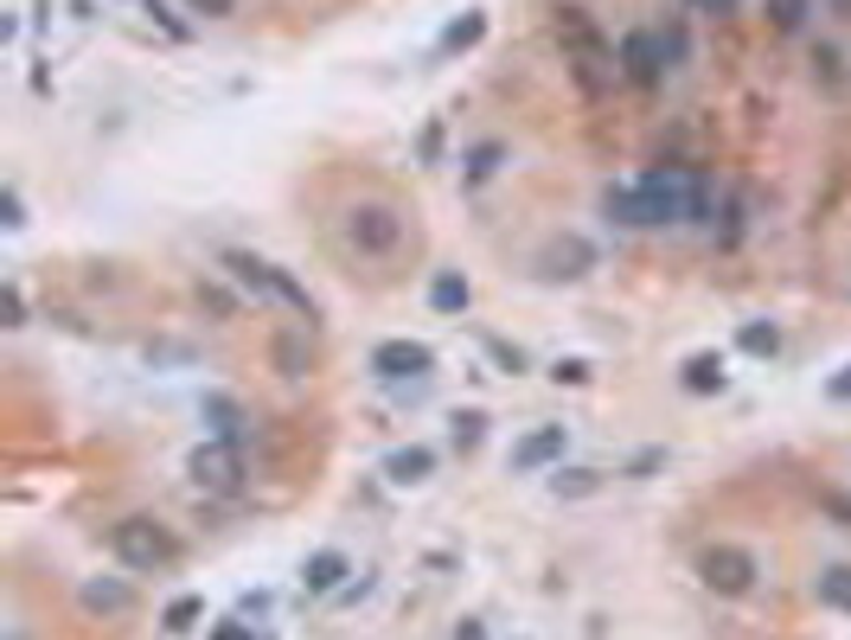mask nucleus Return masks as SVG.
Here are the masks:
<instances>
[{
    "label": "nucleus",
    "mask_w": 851,
    "mask_h": 640,
    "mask_svg": "<svg viewBox=\"0 0 851 640\" xmlns=\"http://www.w3.org/2000/svg\"><path fill=\"white\" fill-rule=\"evenodd\" d=\"M634 192H640V224H711V186L692 167H647Z\"/></svg>",
    "instance_id": "1"
},
{
    "label": "nucleus",
    "mask_w": 851,
    "mask_h": 640,
    "mask_svg": "<svg viewBox=\"0 0 851 640\" xmlns=\"http://www.w3.org/2000/svg\"><path fill=\"white\" fill-rule=\"evenodd\" d=\"M685 59V32H653V27H634L621 39V52H614V71L634 84V91H660L666 84V71Z\"/></svg>",
    "instance_id": "2"
},
{
    "label": "nucleus",
    "mask_w": 851,
    "mask_h": 640,
    "mask_svg": "<svg viewBox=\"0 0 851 640\" xmlns=\"http://www.w3.org/2000/svg\"><path fill=\"white\" fill-rule=\"evenodd\" d=\"M109 550H116L122 570H141V577L180 564V538L160 518H122V525H109Z\"/></svg>",
    "instance_id": "3"
},
{
    "label": "nucleus",
    "mask_w": 851,
    "mask_h": 640,
    "mask_svg": "<svg viewBox=\"0 0 851 640\" xmlns=\"http://www.w3.org/2000/svg\"><path fill=\"white\" fill-rule=\"evenodd\" d=\"M346 244L359 250V256H371V263H385V256L403 250V218L391 206H353L346 212Z\"/></svg>",
    "instance_id": "4"
},
{
    "label": "nucleus",
    "mask_w": 851,
    "mask_h": 640,
    "mask_svg": "<svg viewBox=\"0 0 851 640\" xmlns=\"http://www.w3.org/2000/svg\"><path fill=\"white\" fill-rule=\"evenodd\" d=\"M698 577H704V589H717V596H749L756 577H761V564L743 545H711L698 557Z\"/></svg>",
    "instance_id": "5"
},
{
    "label": "nucleus",
    "mask_w": 851,
    "mask_h": 640,
    "mask_svg": "<svg viewBox=\"0 0 851 640\" xmlns=\"http://www.w3.org/2000/svg\"><path fill=\"white\" fill-rule=\"evenodd\" d=\"M557 39H564V52H570V64H577L582 91H602L596 64H602L608 52H602V32L589 27V13H582V7H564V13H557Z\"/></svg>",
    "instance_id": "6"
},
{
    "label": "nucleus",
    "mask_w": 851,
    "mask_h": 640,
    "mask_svg": "<svg viewBox=\"0 0 851 640\" xmlns=\"http://www.w3.org/2000/svg\"><path fill=\"white\" fill-rule=\"evenodd\" d=\"M435 366V353H429L423 339H385V346H371V371L385 378V385H403V378H423Z\"/></svg>",
    "instance_id": "7"
},
{
    "label": "nucleus",
    "mask_w": 851,
    "mask_h": 640,
    "mask_svg": "<svg viewBox=\"0 0 851 640\" xmlns=\"http://www.w3.org/2000/svg\"><path fill=\"white\" fill-rule=\"evenodd\" d=\"M550 461H564V423H545V429H532L525 442H513V474H538Z\"/></svg>",
    "instance_id": "8"
},
{
    "label": "nucleus",
    "mask_w": 851,
    "mask_h": 640,
    "mask_svg": "<svg viewBox=\"0 0 851 640\" xmlns=\"http://www.w3.org/2000/svg\"><path fill=\"white\" fill-rule=\"evenodd\" d=\"M192 481L199 487H238V449L231 442H206V449H192Z\"/></svg>",
    "instance_id": "9"
},
{
    "label": "nucleus",
    "mask_w": 851,
    "mask_h": 640,
    "mask_svg": "<svg viewBox=\"0 0 851 640\" xmlns=\"http://www.w3.org/2000/svg\"><path fill=\"white\" fill-rule=\"evenodd\" d=\"M346 577H353L346 550H314V557L302 564V589H307V596H339V589H346Z\"/></svg>",
    "instance_id": "10"
},
{
    "label": "nucleus",
    "mask_w": 851,
    "mask_h": 640,
    "mask_svg": "<svg viewBox=\"0 0 851 640\" xmlns=\"http://www.w3.org/2000/svg\"><path fill=\"white\" fill-rule=\"evenodd\" d=\"M435 474V455H429L423 442H410V449H391L385 455V481L391 487H417V481H429Z\"/></svg>",
    "instance_id": "11"
},
{
    "label": "nucleus",
    "mask_w": 851,
    "mask_h": 640,
    "mask_svg": "<svg viewBox=\"0 0 851 640\" xmlns=\"http://www.w3.org/2000/svg\"><path fill=\"white\" fill-rule=\"evenodd\" d=\"M218 263H224V270L238 275L243 288H256V295H275V263H263V256H250V250H224Z\"/></svg>",
    "instance_id": "12"
},
{
    "label": "nucleus",
    "mask_w": 851,
    "mask_h": 640,
    "mask_svg": "<svg viewBox=\"0 0 851 640\" xmlns=\"http://www.w3.org/2000/svg\"><path fill=\"white\" fill-rule=\"evenodd\" d=\"M467 302H474L467 275H461V270H435V282H429V307H435V314H467Z\"/></svg>",
    "instance_id": "13"
},
{
    "label": "nucleus",
    "mask_w": 851,
    "mask_h": 640,
    "mask_svg": "<svg viewBox=\"0 0 851 640\" xmlns=\"http://www.w3.org/2000/svg\"><path fill=\"white\" fill-rule=\"evenodd\" d=\"M84 609H91V615H128V609H135V589L116 583V577L84 583Z\"/></svg>",
    "instance_id": "14"
},
{
    "label": "nucleus",
    "mask_w": 851,
    "mask_h": 640,
    "mask_svg": "<svg viewBox=\"0 0 851 640\" xmlns=\"http://www.w3.org/2000/svg\"><path fill=\"white\" fill-rule=\"evenodd\" d=\"M813 596H820V609L851 615V564H826L820 577H813Z\"/></svg>",
    "instance_id": "15"
},
{
    "label": "nucleus",
    "mask_w": 851,
    "mask_h": 640,
    "mask_svg": "<svg viewBox=\"0 0 851 640\" xmlns=\"http://www.w3.org/2000/svg\"><path fill=\"white\" fill-rule=\"evenodd\" d=\"M724 385H729V371H724L717 353H692V359H685V391L711 397V391H724Z\"/></svg>",
    "instance_id": "16"
},
{
    "label": "nucleus",
    "mask_w": 851,
    "mask_h": 640,
    "mask_svg": "<svg viewBox=\"0 0 851 640\" xmlns=\"http://www.w3.org/2000/svg\"><path fill=\"white\" fill-rule=\"evenodd\" d=\"M736 346H743L749 359H775V353H781V327H775V321H743V327H736Z\"/></svg>",
    "instance_id": "17"
},
{
    "label": "nucleus",
    "mask_w": 851,
    "mask_h": 640,
    "mask_svg": "<svg viewBox=\"0 0 851 640\" xmlns=\"http://www.w3.org/2000/svg\"><path fill=\"white\" fill-rule=\"evenodd\" d=\"M550 270L545 275H582L589 263H596V250L582 244V238H564V244H550V256H545Z\"/></svg>",
    "instance_id": "18"
},
{
    "label": "nucleus",
    "mask_w": 851,
    "mask_h": 640,
    "mask_svg": "<svg viewBox=\"0 0 851 640\" xmlns=\"http://www.w3.org/2000/svg\"><path fill=\"white\" fill-rule=\"evenodd\" d=\"M602 212L614 218V224H628V231H647V224H640V192H634V186H608Z\"/></svg>",
    "instance_id": "19"
},
{
    "label": "nucleus",
    "mask_w": 851,
    "mask_h": 640,
    "mask_svg": "<svg viewBox=\"0 0 851 640\" xmlns=\"http://www.w3.org/2000/svg\"><path fill=\"white\" fill-rule=\"evenodd\" d=\"M481 39H486V13L474 7L467 20H455V27L442 32V59H455V52H467V45H481Z\"/></svg>",
    "instance_id": "20"
},
{
    "label": "nucleus",
    "mask_w": 851,
    "mask_h": 640,
    "mask_svg": "<svg viewBox=\"0 0 851 640\" xmlns=\"http://www.w3.org/2000/svg\"><path fill=\"white\" fill-rule=\"evenodd\" d=\"M596 487H602L596 468H557V474H550V493H557V500H582V493H596Z\"/></svg>",
    "instance_id": "21"
},
{
    "label": "nucleus",
    "mask_w": 851,
    "mask_h": 640,
    "mask_svg": "<svg viewBox=\"0 0 851 640\" xmlns=\"http://www.w3.org/2000/svg\"><path fill=\"white\" fill-rule=\"evenodd\" d=\"M761 13H768V27L775 32H800L807 27V13H813V0H761Z\"/></svg>",
    "instance_id": "22"
},
{
    "label": "nucleus",
    "mask_w": 851,
    "mask_h": 640,
    "mask_svg": "<svg viewBox=\"0 0 851 640\" xmlns=\"http://www.w3.org/2000/svg\"><path fill=\"white\" fill-rule=\"evenodd\" d=\"M813 84H826L832 96L845 91V59H839L832 45H813Z\"/></svg>",
    "instance_id": "23"
},
{
    "label": "nucleus",
    "mask_w": 851,
    "mask_h": 640,
    "mask_svg": "<svg viewBox=\"0 0 851 640\" xmlns=\"http://www.w3.org/2000/svg\"><path fill=\"white\" fill-rule=\"evenodd\" d=\"M199 615H206V602H199V596H174V602H167V615H160V628H167V634H186V628H199Z\"/></svg>",
    "instance_id": "24"
},
{
    "label": "nucleus",
    "mask_w": 851,
    "mask_h": 640,
    "mask_svg": "<svg viewBox=\"0 0 851 640\" xmlns=\"http://www.w3.org/2000/svg\"><path fill=\"white\" fill-rule=\"evenodd\" d=\"M206 423H212V436L218 442H231V436H238V403H231V397H206Z\"/></svg>",
    "instance_id": "25"
},
{
    "label": "nucleus",
    "mask_w": 851,
    "mask_h": 640,
    "mask_svg": "<svg viewBox=\"0 0 851 640\" xmlns=\"http://www.w3.org/2000/svg\"><path fill=\"white\" fill-rule=\"evenodd\" d=\"M500 160H506V148H500V141H481V148L467 154V180H474V186L493 180V167H500Z\"/></svg>",
    "instance_id": "26"
},
{
    "label": "nucleus",
    "mask_w": 851,
    "mask_h": 640,
    "mask_svg": "<svg viewBox=\"0 0 851 640\" xmlns=\"http://www.w3.org/2000/svg\"><path fill=\"white\" fill-rule=\"evenodd\" d=\"M743 224H749V218H743V199H724V231H717V244L736 250L743 244Z\"/></svg>",
    "instance_id": "27"
},
{
    "label": "nucleus",
    "mask_w": 851,
    "mask_h": 640,
    "mask_svg": "<svg viewBox=\"0 0 851 640\" xmlns=\"http://www.w3.org/2000/svg\"><path fill=\"white\" fill-rule=\"evenodd\" d=\"M141 13H154V20L167 27V39H192V27H186V20L174 13V7H167V0H141Z\"/></svg>",
    "instance_id": "28"
},
{
    "label": "nucleus",
    "mask_w": 851,
    "mask_h": 640,
    "mask_svg": "<svg viewBox=\"0 0 851 640\" xmlns=\"http://www.w3.org/2000/svg\"><path fill=\"white\" fill-rule=\"evenodd\" d=\"M481 436H486V417H481V410H461V417H455V449H474Z\"/></svg>",
    "instance_id": "29"
},
{
    "label": "nucleus",
    "mask_w": 851,
    "mask_h": 640,
    "mask_svg": "<svg viewBox=\"0 0 851 640\" xmlns=\"http://www.w3.org/2000/svg\"><path fill=\"white\" fill-rule=\"evenodd\" d=\"M275 366L288 371V378H302L307 359H302V339H275Z\"/></svg>",
    "instance_id": "30"
},
{
    "label": "nucleus",
    "mask_w": 851,
    "mask_h": 640,
    "mask_svg": "<svg viewBox=\"0 0 851 640\" xmlns=\"http://www.w3.org/2000/svg\"><path fill=\"white\" fill-rule=\"evenodd\" d=\"M550 378H557V385H589V359H557Z\"/></svg>",
    "instance_id": "31"
},
{
    "label": "nucleus",
    "mask_w": 851,
    "mask_h": 640,
    "mask_svg": "<svg viewBox=\"0 0 851 640\" xmlns=\"http://www.w3.org/2000/svg\"><path fill=\"white\" fill-rule=\"evenodd\" d=\"M486 353H493V366L525 371V353H518V346H506V339H486Z\"/></svg>",
    "instance_id": "32"
},
{
    "label": "nucleus",
    "mask_w": 851,
    "mask_h": 640,
    "mask_svg": "<svg viewBox=\"0 0 851 640\" xmlns=\"http://www.w3.org/2000/svg\"><path fill=\"white\" fill-rule=\"evenodd\" d=\"M186 7H192L199 20H231V13H238V0H186Z\"/></svg>",
    "instance_id": "33"
},
{
    "label": "nucleus",
    "mask_w": 851,
    "mask_h": 640,
    "mask_svg": "<svg viewBox=\"0 0 851 640\" xmlns=\"http://www.w3.org/2000/svg\"><path fill=\"white\" fill-rule=\"evenodd\" d=\"M417 154H423L429 167H435V154H442V123H429V128H423V141H417Z\"/></svg>",
    "instance_id": "34"
},
{
    "label": "nucleus",
    "mask_w": 851,
    "mask_h": 640,
    "mask_svg": "<svg viewBox=\"0 0 851 640\" xmlns=\"http://www.w3.org/2000/svg\"><path fill=\"white\" fill-rule=\"evenodd\" d=\"M212 640H256V628H250V621H218Z\"/></svg>",
    "instance_id": "35"
},
{
    "label": "nucleus",
    "mask_w": 851,
    "mask_h": 640,
    "mask_svg": "<svg viewBox=\"0 0 851 640\" xmlns=\"http://www.w3.org/2000/svg\"><path fill=\"white\" fill-rule=\"evenodd\" d=\"M20 224H27V199L7 186V231H20Z\"/></svg>",
    "instance_id": "36"
},
{
    "label": "nucleus",
    "mask_w": 851,
    "mask_h": 640,
    "mask_svg": "<svg viewBox=\"0 0 851 640\" xmlns=\"http://www.w3.org/2000/svg\"><path fill=\"white\" fill-rule=\"evenodd\" d=\"M820 506H826V513H832V518H839V525H851V500H845V493H826Z\"/></svg>",
    "instance_id": "37"
},
{
    "label": "nucleus",
    "mask_w": 851,
    "mask_h": 640,
    "mask_svg": "<svg viewBox=\"0 0 851 640\" xmlns=\"http://www.w3.org/2000/svg\"><path fill=\"white\" fill-rule=\"evenodd\" d=\"M736 7H743V0H692V13H717V20H724V13H736Z\"/></svg>",
    "instance_id": "38"
},
{
    "label": "nucleus",
    "mask_w": 851,
    "mask_h": 640,
    "mask_svg": "<svg viewBox=\"0 0 851 640\" xmlns=\"http://www.w3.org/2000/svg\"><path fill=\"white\" fill-rule=\"evenodd\" d=\"M826 397H832V403H851V366L839 371V378H832V385H826Z\"/></svg>",
    "instance_id": "39"
},
{
    "label": "nucleus",
    "mask_w": 851,
    "mask_h": 640,
    "mask_svg": "<svg viewBox=\"0 0 851 640\" xmlns=\"http://www.w3.org/2000/svg\"><path fill=\"white\" fill-rule=\"evenodd\" d=\"M455 640H486V634H481V621H461V628H455Z\"/></svg>",
    "instance_id": "40"
},
{
    "label": "nucleus",
    "mask_w": 851,
    "mask_h": 640,
    "mask_svg": "<svg viewBox=\"0 0 851 640\" xmlns=\"http://www.w3.org/2000/svg\"><path fill=\"white\" fill-rule=\"evenodd\" d=\"M832 7H839V13H845V20H851V0H832Z\"/></svg>",
    "instance_id": "41"
}]
</instances>
